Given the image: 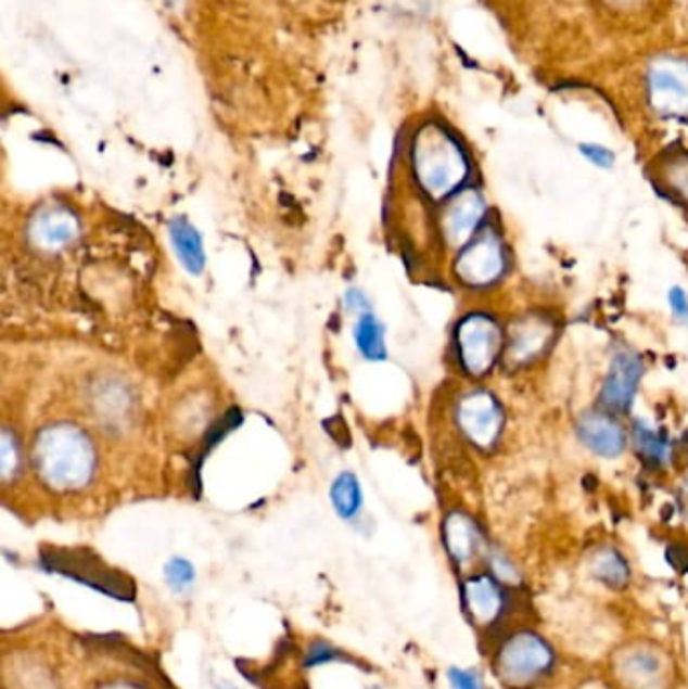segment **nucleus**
Wrapping results in <instances>:
<instances>
[{
    "label": "nucleus",
    "instance_id": "nucleus-6",
    "mask_svg": "<svg viewBox=\"0 0 688 689\" xmlns=\"http://www.w3.org/2000/svg\"><path fill=\"white\" fill-rule=\"evenodd\" d=\"M507 272V251L502 239L493 230H479L473 239L460 248L457 275L460 281L474 289L490 286Z\"/></svg>",
    "mask_w": 688,
    "mask_h": 689
},
{
    "label": "nucleus",
    "instance_id": "nucleus-17",
    "mask_svg": "<svg viewBox=\"0 0 688 689\" xmlns=\"http://www.w3.org/2000/svg\"><path fill=\"white\" fill-rule=\"evenodd\" d=\"M168 232L173 240L174 253L180 258L182 267L187 268L190 275H201L206 265V254L199 230L190 225L187 218L180 216L170 222Z\"/></svg>",
    "mask_w": 688,
    "mask_h": 689
},
{
    "label": "nucleus",
    "instance_id": "nucleus-9",
    "mask_svg": "<svg viewBox=\"0 0 688 689\" xmlns=\"http://www.w3.org/2000/svg\"><path fill=\"white\" fill-rule=\"evenodd\" d=\"M648 98L664 117L688 115V63L680 59L659 61L648 75Z\"/></svg>",
    "mask_w": 688,
    "mask_h": 689
},
{
    "label": "nucleus",
    "instance_id": "nucleus-25",
    "mask_svg": "<svg viewBox=\"0 0 688 689\" xmlns=\"http://www.w3.org/2000/svg\"><path fill=\"white\" fill-rule=\"evenodd\" d=\"M448 681H450L453 689H485L483 679L473 669L453 667V669H448Z\"/></svg>",
    "mask_w": 688,
    "mask_h": 689
},
{
    "label": "nucleus",
    "instance_id": "nucleus-3",
    "mask_svg": "<svg viewBox=\"0 0 688 689\" xmlns=\"http://www.w3.org/2000/svg\"><path fill=\"white\" fill-rule=\"evenodd\" d=\"M556 667V651L544 637L530 629L517 631L497 653V674L511 689H530Z\"/></svg>",
    "mask_w": 688,
    "mask_h": 689
},
{
    "label": "nucleus",
    "instance_id": "nucleus-4",
    "mask_svg": "<svg viewBox=\"0 0 688 689\" xmlns=\"http://www.w3.org/2000/svg\"><path fill=\"white\" fill-rule=\"evenodd\" d=\"M41 564L49 573L73 578L119 601H131L136 595L133 583L129 580V577L122 575L115 569H110L95 554L87 550H44L41 554Z\"/></svg>",
    "mask_w": 688,
    "mask_h": 689
},
{
    "label": "nucleus",
    "instance_id": "nucleus-14",
    "mask_svg": "<svg viewBox=\"0 0 688 689\" xmlns=\"http://www.w3.org/2000/svg\"><path fill=\"white\" fill-rule=\"evenodd\" d=\"M577 436L588 450L602 458H616L626 446V434L622 425L602 411L584 413L577 422Z\"/></svg>",
    "mask_w": 688,
    "mask_h": 689
},
{
    "label": "nucleus",
    "instance_id": "nucleus-5",
    "mask_svg": "<svg viewBox=\"0 0 688 689\" xmlns=\"http://www.w3.org/2000/svg\"><path fill=\"white\" fill-rule=\"evenodd\" d=\"M457 349L469 375H487L502 349L501 327L487 312L467 315L457 329Z\"/></svg>",
    "mask_w": 688,
    "mask_h": 689
},
{
    "label": "nucleus",
    "instance_id": "nucleus-19",
    "mask_svg": "<svg viewBox=\"0 0 688 689\" xmlns=\"http://www.w3.org/2000/svg\"><path fill=\"white\" fill-rule=\"evenodd\" d=\"M354 341H356L358 352L368 361H384L386 359V329L375 319L373 312L359 315L358 323L354 324Z\"/></svg>",
    "mask_w": 688,
    "mask_h": 689
},
{
    "label": "nucleus",
    "instance_id": "nucleus-20",
    "mask_svg": "<svg viewBox=\"0 0 688 689\" xmlns=\"http://www.w3.org/2000/svg\"><path fill=\"white\" fill-rule=\"evenodd\" d=\"M331 502H333L335 512L345 521L358 516V512L361 510V502H364V494H361V486H359V480L356 479V474L342 472L337 479L333 480Z\"/></svg>",
    "mask_w": 688,
    "mask_h": 689
},
{
    "label": "nucleus",
    "instance_id": "nucleus-15",
    "mask_svg": "<svg viewBox=\"0 0 688 689\" xmlns=\"http://www.w3.org/2000/svg\"><path fill=\"white\" fill-rule=\"evenodd\" d=\"M79 234V222L72 212L49 208L37 214L30 225V239L44 251H59L69 246Z\"/></svg>",
    "mask_w": 688,
    "mask_h": 689
},
{
    "label": "nucleus",
    "instance_id": "nucleus-12",
    "mask_svg": "<svg viewBox=\"0 0 688 689\" xmlns=\"http://www.w3.org/2000/svg\"><path fill=\"white\" fill-rule=\"evenodd\" d=\"M487 204L483 196L474 190H464L459 196L453 197L445 216H443V232L453 248H462L469 240L479 232V226L485 220Z\"/></svg>",
    "mask_w": 688,
    "mask_h": 689
},
{
    "label": "nucleus",
    "instance_id": "nucleus-7",
    "mask_svg": "<svg viewBox=\"0 0 688 689\" xmlns=\"http://www.w3.org/2000/svg\"><path fill=\"white\" fill-rule=\"evenodd\" d=\"M457 420L471 444L476 448H490L501 436L505 413L495 395L474 390L460 397Z\"/></svg>",
    "mask_w": 688,
    "mask_h": 689
},
{
    "label": "nucleus",
    "instance_id": "nucleus-29",
    "mask_svg": "<svg viewBox=\"0 0 688 689\" xmlns=\"http://www.w3.org/2000/svg\"><path fill=\"white\" fill-rule=\"evenodd\" d=\"M668 305H671V310H673V315L676 319L688 321V295L685 289L673 286V289L668 291Z\"/></svg>",
    "mask_w": 688,
    "mask_h": 689
},
{
    "label": "nucleus",
    "instance_id": "nucleus-21",
    "mask_svg": "<svg viewBox=\"0 0 688 689\" xmlns=\"http://www.w3.org/2000/svg\"><path fill=\"white\" fill-rule=\"evenodd\" d=\"M634 446H636V450L640 451V456L652 464H662L668 458L666 439L660 436L657 430H652L648 423H634Z\"/></svg>",
    "mask_w": 688,
    "mask_h": 689
},
{
    "label": "nucleus",
    "instance_id": "nucleus-31",
    "mask_svg": "<svg viewBox=\"0 0 688 689\" xmlns=\"http://www.w3.org/2000/svg\"><path fill=\"white\" fill-rule=\"evenodd\" d=\"M101 689H142V688H138V686H131V684H124V681H122V684H110V686H105V688H101Z\"/></svg>",
    "mask_w": 688,
    "mask_h": 689
},
{
    "label": "nucleus",
    "instance_id": "nucleus-24",
    "mask_svg": "<svg viewBox=\"0 0 688 689\" xmlns=\"http://www.w3.org/2000/svg\"><path fill=\"white\" fill-rule=\"evenodd\" d=\"M579 154L594 164L596 168L610 169L616 164V155L600 143H579Z\"/></svg>",
    "mask_w": 688,
    "mask_h": 689
},
{
    "label": "nucleus",
    "instance_id": "nucleus-22",
    "mask_svg": "<svg viewBox=\"0 0 688 689\" xmlns=\"http://www.w3.org/2000/svg\"><path fill=\"white\" fill-rule=\"evenodd\" d=\"M164 573H166V580H168V585L173 587L174 591H184L194 583V577H196L194 566L188 563L187 559H180V557H176L170 563L166 564Z\"/></svg>",
    "mask_w": 688,
    "mask_h": 689
},
{
    "label": "nucleus",
    "instance_id": "nucleus-26",
    "mask_svg": "<svg viewBox=\"0 0 688 689\" xmlns=\"http://www.w3.org/2000/svg\"><path fill=\"white\" fill-rule=\"evenodd\" d=\"M490 569H493V575L505 585H517L519 583V573H517L515 566L501 552L490 554Z\"/></svg>",
    "mask_w": 688,
    "mask_h": 689
},
{
    "label": "nucleus",
    "instance_id": "nucleus-8",
    "mask_svg": "<svg viewBox=\"0 0 688 689\" xmlns=\"http://www.w3.org/2000/svg\"><path fill=\"white\" fill-rule=\"evenodd\" d=\"M616 674L628 689H668L671 686L668 658L659 648L646 643L620 651Z\"/></svg>",
    "mask_w": 688,
    "mask_h": 689
},
{
    "label": "nucleus",
    "instance_id": "nucleus-1",
    "mask_svg": "<svg viewBox=\"0 0 688 689\" xmlns=\"http://www.w3.org/2000/svg\"><path fill=\"white\" fill-rule=\"evenodd\" d=\"M35 462L41 479L55 490H79L93 476L95 450L73 423H55L37 437Z\"/></svg>",
    "mask_w": 688,
    "mask_h": 689
},
{
    "label": "nucleus",
    "instance_id": "nucleus-13",
    "mask_svg": "<svg viewBox=\"0 0 688 689\" xmlns=\"http://www.w3.org/2000/svg\"><path fill=\"white\" fill-rule=\"evenodd\" d=\"M556 327L545 317L530 315L513 324L507 341V359L517 366L535 361L549 347Z\"/></svg>",
    "mask_w": 688,
    "mask_h": 689
},
{
    "label": "nucleus",
    "instance_id": "nucleus-23",
    "mask_svg": "<svg viewBox=\"0 0 688 689\" xmlns=\"http://www.w3.org/2000/svg\"><path fill=\"white\" fill-rule=\"evenodd\" d=\"M666 182L674 194L688 202V155L676 157L666 174Z\"/></svg>",
    "mask_w": 688,
    "mask_h": 689
},
{
    "label": "nucleus",
    "instance_id": "nucleus-27",
    "mask_svg": "<svg viewBox=\"0 0 688 689\" xmlns=\"http://www.w3.org/2000/svg\"><path fill=\"white\" fill-rule=\"evenodd\" d=\"M0 464H2V476L4 479H11L13 470L18 465V451H16L13 437H11L9 432L2 434V458H0Z\"/></svg>",
    "mask_w": 688,
    "mask_h": 689
},
{
    "label": "nucleus",
    "instance_id": "nucleus-2",
    "mask_svg": "<svg viewBox=\"0 0 688 689\" xmlns=\"http://www.w3.org/2000/svg\"><path fill=\"white\" fill-rule=\"evenodd\" d=\"M412 168L420 188L436 202L457 194L471 171L462 145L436 124L422 127L412 141Z\"/></svg>",
    "mask_w": 688,
    "mask_h": 689
},
{
    "label": "nucleus",
    "instance_id": "nucleus-10",
    "mask_svg": "<svg viewBox=\"0 0 688 689\" xmlns=\"http://www.w3.org/2000/svg\"><path fill=\"white\" fill-rule=\"evenodd\" d=\"M462 607L474 627L487 629L501 620L507 609V592L495 575H473L462 583Z\"/></svg>",
    "mask_w": 688,
    "mask_h": 689
},
{
    "label": "nucleus",
    "instance_id": "nucleus-11",
    "mask_svg": "<svg viewBox=\"0 0 688 689\" xmlns=\"http://www.w3.org/2000/svg\"><path fill=\"white\" fill-rule=\"evenodd\" d=\"M642 371L645 367L638 359V355L630 352L617 353L603 381L602 395H600L603 408L608 411H617V413L628 411L636 397Z\"/></svg>",
    "mask_w": 688,
    "mask_h": 689
},
{
    "label": "nucleus",
    "instance_id": "nucleus-18",
    "mask_svg": "<svg viewBox=\"0 0 688 689\" xmlns=\"http://www.w3.org/2000/svg\"><path fill=\"white\" fill-rule=\"evenodd\" d=\"M589 571L596 580H600L608 589H624L630 580V566L612 547H603L591 557Z\"/></svg>",
    "mask_w": 688,
    "mask_h": 689
},
{
    "label": "nucleus",
    "instance_id": "nucleus-28",
    "mask_svg": "<svg viewBox=\"0 0 688 689\" xmlns=\"http://www.w3.org/2000/svg\"><path fill=\"white\" fill-rule=\"evenodd\" d=\"M335 658H340V651H337V649L331 648L330 643L317 641V643H314V646L309 648L305 663L311 667V665H319V663L333 662Z\"/></svg>",
    "mask_w": 688,
    "mask_h": 689
},
{
    "label": "nucleus",
    "instance_id": "nucleus-16",
    "mask_svg": "<svg viewBox=\"0 0 688 689\" xmlns=\"http://www.w3.org/2000/svg\"><path fill=\"white\" fill-rule=\"evenodd\" d=\"M443 536H445V547L450 559L459 566L473 563L474 559L483 552V535L476 522L462 512L448 514L443 526Z\"/></svg>",
    "mask_w": 688,
    "mask_h": 689
},
{
    "label": "nucleus",
    "instance_id": "nucleus-30",
    "mask_svg": "<svg viewBox=\"0 0 688 689\" xmlns=\"http://www.w3.org/2000/svg\"><path fill=\"white\" fill-rule=\"evenodd\" d=\"M345 307L359 317L364 312H370V301L359 289H349L345 293Z\"/></svg>",
    "mask_w": 688,
    "mask_h": 689
}]
</instances>
